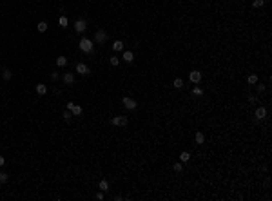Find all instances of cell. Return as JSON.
Returning a JSON list of instances; mask_svg holds the SVG:
<instances>
[{"label": "cell", "instance_id": "cell-1", "mask_svg": "<svg viewBox=\"0 0 272 201\" xmlns=\"http://www.w3.org/2000/svg\"><path fill=\"white\" fill-rule=\"evenodd\" d=\"M78 47H80V51L87 53V55H93V53H95V45H93V42L89 40V38H82Z\"/></svg>", "mask_w": 272, "mask_h": 201}, {"label": "cell", "instance_id": "cell-2", "mask_svg": "<svg viewBox=\"0 0 272 201\" xmlns=\"http://www.w3.org/2000/svg\"><path fill=\"white\" fill-rule=\"evenodd\" d=\"M111 123L116 125V127H127L129 120H127L125 116H114V118H111Z\"/></svg>", "mask_w": 272, "mask_h": 201}, {"label": "cell", "instance_id": "cell-3", "mask_svg": "<svg viewBox=\"0 0 272 201\" xmlns=\"http://www.w3.org/2000/svg\"><path fill=\"white\" fill-rule=\"evenodd\" d=\"M122 101H123V107H125V109H129V111H134L136 107H138V101H134V100L129 98V96H125Z\"/></svg>", "mask_w": 272, "mask_h": 201}, {"label": "cell", "instance_id": "cell-4", "mask_svg": "<svg viewBox=\"0 0 272 201\" xmlns=\"http://www.w3.org/2000/svg\"><path fill=\"white\" fill-rule=\"evenodd\" d=\"M85 29H87V22L83 20V18H78L75 22V31L76 33H85Z\"/></svg>", "mask_w": 272, "mask_h": 201}, {"label": "cell", "instance_id": "cell-5", "mask_svg": "<svg viewBox=\"0 0 272 201\" xmlns=\"http://www.w3.org/2000/svg\"><path fill=\"white\" fill-rule=\"evenodd\" d=\"M105 40H107V33L103 31V29H100V31L95 33V42H96V43H103Z\"/></svg>", "mask_w": 272, "mask_h": 201}, {"label": "cell", "instance_id": "cell-6", "mask_svg": "<svg viewBox=\"0 0 272 201\" xmlns=\"http://www.w3.org/2000/svg\"><path fill=\"white\" fill-rule=\"evenodd\" d=\"M189 80H191L192 83H200V82H201V72H200V71H191V72H189Z\"/></svg>", "mask_w": 272, "mask_h": 201}, {"label": "cell", "instance_id": "cell-7", "mask_svg": "<svg viewBox=\"0 0 272 201\" xmlns=\"http://www.w3.org/2000/svg\"><path fill=\"white\" fill-rule=\"evenodd\" d=\"M75 71L78 72V74H83V76L91 72V71H89V67L85 65V63H82V62H80V63H76V69H75Z\"/></svg>", "mask_w": 272, "mask_h": 201}, {"label": "cell", "instance_id": "cell-8", "mask_svg": "<svg viewBox=\"0 0 272 201\" xmlns=\"http://www.w3.org/2000/svg\"><path fill=\"white\" fill-rule=\"evenodd\" d=\"M67 109L73 112L75 116H80L82 114V107L80 105H75V103H67Z\"/></svg>", "mask_w": 272, "mask_h": 201}, {"label": "cell", "instance_id": "cell-9", "mask_svg": "<svg viewBox=\"0 0 272 201\" xmlns=\"http://www.w3.org/2000/svg\"><path fill=\"white\" fill-rule=\"evenodd\" d=\"M62 80H64V83L71 85V83H75V74H73V72H66V74L62 76Z\"/></svg>", "mask_w": 272, "mask_h": 201}, {"label": "cell", "instance_id": "cell-10", "mask_svg": "<svg viewBox=\"0 0 272 201\" xmlns=\"http://www.w3.org/2000/svg\"><path fill=\"white\" fill-rule=\"evenodd\" d=\"M265 116H267V109H265V107H258V109H256V118L263 120Z\"/></svg>", "mask_w": 272, "mask_h": 201}, {"label": "cell", "instance_id": "cell-11", "mask_svg": "<svg viewBox=\"0 0 272 201\" xmlns=\"http://www.w3.org/2000/svg\"><path fill=\"white\" fill-rule=\"evenodd\" d=\"M194 140H196V143H198V145H201V143L205 141V136H203V132H201V130H198L196 134H194Z\"/></svg>", "mask_w": 272, "mask_h": 201}, {"label": "cell", "instance_id": "cell-12", "mask_svg": "<svg viewBox=\"0 0 272 201\" xmlns=\"http://www.w3.org/2000/svg\"><path fill=\"white\" fill-rule=\"evenodd\" d=\"M122 58H123L125 62H129V63H131L132 60H134V55H132L131 51H123V56H122Z\"/></svg>", "mask_w": 272, "mask_h": 201}, {"label": "cell", "instance_id": "cell-13", "mask_svg": "<svg viewBox=\"0 0 272 201\" xmlns=\"http://www.w3.org/2000/svg\"><path fill=\"white\" fill-rule=\"evenodd\" d=\"M113 51H116V53L118 51H123V42L122 40H116L114 43H113Z\"/></svg>", "mask_w": 272, "mask_h": 201}, {"label": "cell", "instance_id": "cell-14", "mask_svg": "<svg viewBox=\"0 0 272 201\" xmlns=\"http://www.w3.org/2000/svg\"><path fill=\"white\" fill-rule=\"evenodd\" d=\"M36 92H38L40 96H44V94L47 92V87L44 85V83H38V85H36Z\"/></svg>", "mask_w": 272, "mask_h": 201}, {"label": "cell", "instance_id": "cell-15", "mask_svg": "<svg viewBox=\"0 0 272 201\" xmlns=\"http://www.w3.org/2000/svg\"><path fill=\"white\" fill-rule=\"evenodd\" d=\"M56 65H58V67H66V65H67V58H66V56H58V58H56Z\"/></svg>", "mask_w": 272, "mask_h": 201}, {"label": "cell", "instance_id": "cell-16", "mask_svg": "<svg viewBox=\"0 0 272 201\" xmlns=\"http://www.w3.org/2000/svg\"><path fill=\"white\" fill-rule=\"evenodd\" d=\"M247 83H250V85H256V83H258V76H256V74H249V78H247Z\"/></svg>", "mask_w": 272, "mask_h": 201}, {"label": "cell", "instance_id": "cell-17", "mask_svg": "<svg viewBox=\"0 0 272 201\" xmlns=\"http://www.w3.org/2000/svg\"><path fill=\"white\" fill-rule=\"evenodd\" d=\"M11 76H13V72L9 71V69H4V71H2V78H4L6 82H7V80H11Z\"/></svg>", "mask_w": 272, "mask_h": 201}, {"label": "cell", "instance_id": "cell-18", "mask_svg": "<svg viewBox=\"0 0 272 201\" xmlns=\"http://www.w3.org/2000/svg\"><path fill=\"white\" fill-rule=\"evenodd\" d=\"M189 159H191V154L189 152H181L180 154V161H181V163H187Z\"/></svg>", "mask_w": 272, "mask_h": 201}, {"label": "cell", "instance_id": "cell-19", "mask_svg": "<svg viewBox=\"0 0 272 201\" xmlns=\"http://www.w3.org/2000/svg\"><path fill=\"white\" fill-rule=\"evenodd\" d=\"M62 118H64V120H66V121H69V120H71V118H73V112H71V111H69V109H67V111H64V112H62Z\"/></svg>", "mask_w": 272, "mask_h": 201}, {"label": "cell", "instance_id": "cell-20", "mask_svg": "<svg viewBox=\"0 0 272 201\" xmlns=\"http://www.w3.org/2000/svg\"><path fill=\"white\" fill-rule=\"evenodd\" d=\"M58 24H60L62 27H67V24H69V20H67V16H66V14H62V16H60V20H58Z\"/></svg>", "mask_w": 272, "mask_h": 201}, {"label": "cell", "instance_id": "cell-21", "mask_svg": "<svg viewBox=\"0 0 272 201\" xmlns=\"http://www.w3.org/2000/svg\"><path fill=\"white\" fill-rule=\"evenodd\" d=\"M174 89H183V80H181V78H176L174 80Z\"/></svg>", "mask_w": 272, "mask_h": 201}, {"label": "cell", "instance_id": "cell-22", "mask_svg": "<svg viewBox=\"0 0 272 201\" xmlns=\"http://www.w3.org/2000/svg\"><path fill=\"white\" fill-rule=\"evenodd\" d=\"M7 179H9V174L4 172V170H0V183H6Z\"/></svg>", "mask_w": 272, "mask_h": 201}, {"label": "cell", "instance_id": "cell-23", "mask_svg": "<svg viewBox=\"0 0 272 201\" xmlns=\"http://www.w3.org/2000/svg\"><path fill=\"white\" fill-rule=\"evenodd\" d=\"M100 188L103 190V192L109 190V181H107V179H102V181H100Z\"/></svg>", "mask_w": 272, "mask_h": 201}, {"label": "cell", "instance_id": "cell-24", "mask_svg": "<svg viewBox=\"0 0 272 201\" xmlns=\"http://www.w3.org/2000/svg\"><path fill=\"white\" fill-rule=\"evenodd\" d=\"M36 29H38V31H40V33H46V31H47V24H46V22H40V24H38V27H36Z\"/></svg>", "mask_w": 272, "mask_h": 201}, {"label": "cell", "instance_id": "cell-25", "mask_svg": "<svg viewBox=\"0 0 272 201\" xmlns=\"http://www.w3.org/2000/svg\"><path fill=\"white\" fill-rule=\"evenodd\" d=\"M109 62H111V65H114V67H118V65H120V58H118V56H113Z\"/></svg>", "mask_w": 272, "mask_h": 201}, {"label": "cell", "instance_id": "cell-26", "mask_svg": "<svg viewBox=\"0 0 272 201\" xmlns=\"http://www.w3.org/2000/svg\"><path fill=\"white\" fill-rule=\"evenodd\" d=\"M263 4H265L263 0H254V2H252V6H254V7H261Z\"/></svg>", "mask_w": 272, "mask_h": 201}, {"label": "cell", "instance_id": "cell-27", "mask_svg": "<svg viewBox=\"0 0 272 201\" xmlns=\"http://www.w3.org/2000/svg\"><path fill=\"white\" fill-rule=\"evenodd\" d=\"M192 92H194L196 96H201V94H203V91H201L200 87H194V89H192Z\"/></svg>", "mask_w": 272, "mask_h": 201}, {"label": "cell", "instance_id": "cell-28", "mask_svg": "<svg viewBox=\"0 0 272 201\" xmlns=\"http://www.w3.org/2000/svg\"><path fill=\"white\" fill-rule=\"evenodd\" d=\"M174 170H176V172H181V170H183V165H181V163H174Z\"/></svg>", "mask_w": 272, "mask_h": 201}, {"label": "cell", "instance_id": "cell-29", "mask_svg": "<svg viewBox=\"0 0 272 201\" xmlns=\"http://www.w3.org/2000/svg\"><path fill=\"white\" fill-rule=\"evenodd\" d=\"M249 101H250V103H256V101H258V96H256V94H250V96H249Z\"/></svg>", "mask_w": 272, "mask_h": 201}, {"label": "cell", "instance_id": "cell-30", "mask_svg": "<svg viewBox=\"0 0 272 201\" xmlns=\"http://www.w3.org/2000/svg\"><path fill=\"white\" fill-rule=\"evenodd\" d=\"M256 91H258V92H263V91H265V85H263V83H258V87H256Z\"/></svg>", "mask_w": 272, "mask_h": 201}, {"label": "cell", "instance_id": "cell-31", "mask_svg": "<svg viewBox=\"0 0 272 201\" xmlns=\"http://www.w3.org/2000/svg\"><path fill=\"white\" fill-rule=\"evenodd\" d=\"M51 80H53V82L58 80V72H51Z\"/></svg>", "mask_w": 272, "mask_h": 201}, {"label": "cell", "instance_id": "cell-32", "mask_svg": "<svg viewBox=\"0 0 272 201\" xmlns=\"http://www.w3.org/2000/svg\"><path fill=\"white\" fill-rule=\"evenodd\" d=\"M96 199H103V190H102V192H98V194H96Z\"/></svg>", "mask_w": 272, "mask_h": 201}, {"label": "cell", "instance_id": "cell-33", "mask_svg": "<svg viewBox=\"0 0 272 201\" xmlns=\"http://www.w3.org/2000/svg\"><path fill=\"white\" fill-rule=\"evenodd\" d=\"M4 163H6V158H4V156H0V167H4Z\"/></svg>", "mask_w": 272, "mask_h": 201}]
</instances>
